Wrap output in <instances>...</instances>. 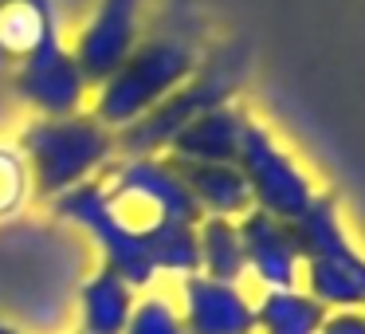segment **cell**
<instances>
[{
	"label": "cell",
	"mask_w": 365,
	"mask_h": 334,
	"mask_svg": "<svg viewBox=\"0 0 365 334\" xmlns=\"http://www.w3.org/2000/svg\"><path fill=\"white\" fill-rule=\"evenodd\" d=\"M197 67H200L197 32L185 28L177 16L165 20L158 36L138 44L126 56V64H122L106 83H98L95 114H91V118L118 134L122 126H130V122L142 118L145 111H153L169 91L181 87Z\"/></svg>",
	"instance_id": "cell-1"
},
{
	"label": "cell",
	"mask_w": 365,
	"mask_h": 334,
	"mask_svg": "<svg viewBox=\"0 0 365 334\" xmlns=\"http://www.w3.org/2000/svg\"><path fill=\"white\" fill-rule=\"evenodd\" d=\"M247 64H252V51H247L244 44H224V48L216 51V56H208L181 87L169 91L153 111H145L142 118L122 126L118 134H114V153H122V158H153L158 150H169V142H173L192 118L232 103L236 87L247 75Z\"/></svg>",
	"instance_id": "cell-2"
},
{
	"label": "cell",
	"mask_w": 365,
	"mask_h": 334,
	"mask_svg": "<svg viewBox=\"0 0 365 334\" xmlns=\"http://www.w3.org/2000/svg\"><path fill=\"white\" fill-rule=\"evenodd\" d=\"M287 228L302 255V291L314 295L326 310H365V255L341 228L334 197L318 193Z\"/></svg>",
	"instance_id": "cell-3"
},
{
	"label": "cell",
	"mask_w": 365,
	"mask_h": 334,
	"mask_svg": "<svg viewBox=\"0 0 365 334\" xmlns=\"http://www.w3.org/2000/svg\"><path fill=\"white\" fill-rule=\"evenodd\" d=\"M20 153L28 161L32 193L40 197H63L75 185L95 181L103 166L114 158V130L95 122L91 114H67V118H36L20 134Z\"/></svg>",
	"instance_id": "cell-4"
},
{
	"label": "cell",
	"mask_w": 365,
	"mask_h": 334,
	"mask_svg": "<svg viewBox=\"0 0 365 334\" xmlns=\"http://www.w3.org/2000/svg\"><path fill=\"white\" fill-rule=\"evenodd\" d=\"M103 185L118 221L126 228H134L138 236H145L161 221H177V224L205 221L189 185L177 173V166L169 158H158V153L153 158H122Z\"/></svg>",
	"instance_id": "cell-5"
},
{
	"label": "cell",
	"mask_w": 365,
	"mask_h": 334,
	"mask_svg": "<svg viewBox=\"0 0 365 334\" xmlns=\"http://www.w3.org/2000/svg\"><path fill=\"white\" fill-rule=\"evenodd\" d=\"M236 169L244 173L247 189H252V205L259 208V213L283 221V224H291L294 216H302L310 208V201L318 197L310 177L302 173V166L275 142V134L255 118L244 122Z\"/></svg>",
	"instance_id": "cell-6"
},
{
	"label": "cell",
	"mask_w": 365,
	"mask_h": 334,
	"mask_svg": "<svg viewBox=\"0 0 365 334\" xmlns=\"http://www.w3.org/2000/svg\"><path fill=\"white\" fill-rule=\"evenodd\" d=\"M56 216L87 232V236L98 244L103 260H106L103 268L118 271L134 291H142V287H150L153 279H158L142 236L118 221V213L110 208V197H106L103 181H83V185H75L71 193L56 197Z\"/></svg>",
	"instance_id": "cell-7"
},
{
	"label": "cell",
	"mask_w": 365,
	"mask_h": 334,
	"mask_svg": "<svg viewBox=\"0 0 365 334\" xmlns=\"http://www.w3.org/2000/svg\"><path fill=\"white\" fill-rule=\"evenodd\" d=\"M12 87L28 106L40 111V118H67L79 114L83 103L91 95V79L83 75L79 59L71 56V48L59 36V24L43 32V40L20 59Z\"/></svg>",
	"instance_id": "cell-8"
},
{
	"label": "cell",
	"mask_w": 365,
	"mask_h": 334,
	"mask_svg": "<svg viewBox=\"0 0 365 334\" xmlns=\"http://www.w3.org/2000/svg\"><path fill=\"white\" fill-rule=\"evenodd\" d=\"M134 48H138V0H103L95 20L83 28L71 56L79 59L83 75L95 87V83L110 79Z\"/></svg>",
	"instance_id": "cell-9"
},
{
	"label": "cell",
	"mask_w": 365,
	"mask_h": 334,
	"mask_svg": "<svg viewBox=\"0 0 365 334\" xmlns=\"http://www.w3.org/2000/svg\"><path fill=\"white\" fill-rule=\"evenodd\" d=\"M181 323L189 334H255V303L236 283L192 275L181 279Z\"/></svg>",
	"instance_id": "cell-10"
},
{
	"label": "cell",
	"mask_w": 365,
	"mask_h": 334,
	"mask_svg": "<svg viewBox=\"0 0 365 334\" xmlns=\"http://www.w3.org/2000/svg\"><path fill=\"white\" fill-rule=\"evenodd\" d=\"M240 244H244V263L247 275L263 283V291H279V287H299L302 275V255L291 240V228L275 216L252 208L247 216L236 221Z\"/></svg>",
	"instance_id": "cell-11"
},
{
	"label": "cell",
	"mask_w": 365,
	"mask_h": 334,
	"mask_svg": "<svg viewBox=\"0 0 365 334\" xmlns=\"http://www.w3.org/2000/svg\"><path fill=\"white\" fill-rule=\"evenodd\" d=\"M247 114L240 106L224 103L192 118L181 134L169 142V158L177 161H205V166H236L240 138H244Z\"/></svg>",
	"instance_id": "cell-12"
},
{
	"label": "cell",
	"mask_w": 365,
	"mask_h": 334,
	"mask_svg": "<svg viewBox=\"0 0 365 334\" xmlns=\"http://www.w3.org/2000/svg\"><path fill=\"white\" fill-rule=\"evenodd\" d=\"M189 185L200 216H220V221H240L252 213V189L236 166H205V161H177L169 158Z\"/></svg>",
	"instance_id": "cell-13"
},
{
	"label": "cell",
	"mask_w": 365,
	"mask_h": 334,
	"mask_svg": "<svg viewBox=\"0 0 365 334\" xmlns=\"http://www.w3.org/2000/svg\"><path fill=\"white\" fill-rule=\"evenodd\" d=\"M138 307V291L110 268H98L79 291L83 334H126L130 315Z\"/></svg>",
	"instance_id": "cell-14"
},
{
	"label": "cell",
	"mask_w": 365,
	"mask_h": 334,
	"mask_svg": "<svg viewBox=\"0 0 365 334\" xmlns=\"http://www.w3.org/2000/svg\"><path fill=\"white\" fill-rule=\"evenodd\" d=\"M330 310L307 295L302 287H279V291H263L255 303V330L259 334H318Z\"/></svg>",
	"instance_id": "cell-15"
},
{
	"label": "cell",
	"mask_w": 365,
	"mask_h": 334,
	"mask_svg": "<svg viewBox=\"0 0 365 334\" xmlns=\"http://www.w3.org/2000/svg\"><path fill=\"white\" fill-rule=\"evenodd\" d=\"M197 255H200V275L216 279V283H236L247 275L244 263V244H240L236 221H220V216H205L197 224Z\"/></svg>",
	"instance_id": "cell-16"
},
{
	"label": "cell",
	"mask_w": 365,
	"mask_h": 334,
	"mask_svg": "<svg viewBox=\"0 0 365 334\" xmlns=\"http://www.w3.org/2000/svg\"><path fill=\"white\" fill-rule=\"evenodd\" d=\"M56 24L59 16L51 0H0V51L24 59Z\"/></svg>",
	"instance_id": "cell-17"
},
{
	"label": "cell",
	"mask_w": 365,
	"mask_h": 334,
	"mask_svg": "<svg viewBox=\"0 0 365 334\" xmlns=\"http://www.w3.org/2000/svg\"><path fill=\"white\" fill-rule=\"evenodd\" d=\"M145 252H150L153 271H169V275H192L200 268L197 255V224H177V221H161L142 236Z\"/></svg>",
	"instance_id": "cell-18"
},
{
	"label": "cell",
	"mask_w": 365,
	"mask_h": 334,
	"mask_svg": "<svg viewBox=\"0 0 365 334\" xmlns=\"http://www.w3.org/2000/svg\"><path fill=\"white\" fill-rule=\"evenodd\" d=\"M28 197H32V177H28L24 153L0 142V221L16 216Z\"/></svg>",
	"instance_id": "cell-19"
},
{
	"label": "cell",
	"mask_w": 365,
	"mask_h": 334,
	"mask_svg": "<svg viewBox=\"0 0 365 334\" xmlns=\"http://www.w3.org/2000/svg\"><path fill=\"white\" fill-rule=\"evenodd\" d=\"M126 334H189L181 323V310H177L173 299L165 295H145L138 299L134 315H130Z\"/></svg>",
	"instance_id": "cell-20"
},
{
	"label": "cell",
	"mask_w": 365,
	"mask_h": 334,
	"mask_svg": "<svg viewBox=\"0 0 365 334\" xmlns=\"http://www.w3.org/2000/svg\"><path fill=\"white\" fill-rule=\"evenodd\" d=\"M318 334H365V310H330Z\"/></svg>",
	"instance_id": "cell-21"
},
{
	"label": "cell",
	"mask_w": 365,
	"mask_h": 334,
	"mask_svg": "<svg viewBox=\"0 0 365 334\" xmlns=\"http://www.w3.org/2000/svg\"><path fill=\"white\" fill-rule=\"evenodd\" d=\"M0 334H20V330H12L9 323H0Z\"/></svg>",
	"instance_id": "cell-22"
},
{
	"label": "cell",
	"mask_w": 365,
	"mask_h": 334,
	"mask_svg": "<svg viewBox=\"0 0 365 334\" xmlns=\"http://www.w3.org/2000/svg\"><path fill=\"white\" fill-rule=\"evenodd\" d=\"M75 334H83V330H75Z\"/></svg>",
	"instance_id": "cell-23"
}]
</instances>
